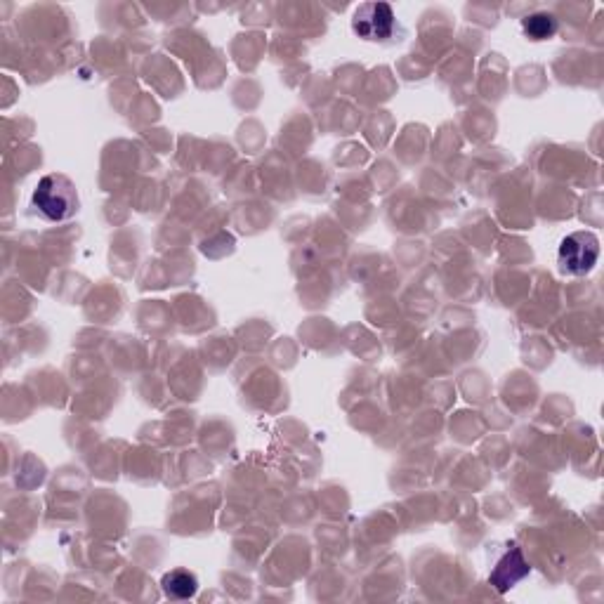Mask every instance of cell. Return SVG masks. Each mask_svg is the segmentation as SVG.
Masks as SVG:
<instances>
[{
    "label": "cell",
    "instance_id": "cell-1",
    "mask_svg": "<svg viewBox=\"0 0 604 604\" xmlns=\"http://www.w3.org/2000/svg\"><path fill=\"white\" fill-rule=\"evenodd\" d=\"M31 203H34L36 213H41L50 222L71 220L81 206L74 182L64 175H45L36 185Z\"/></svg>",
    "mask_w": 604,
    "mask_h": 604
},
{
    "label": "cell",
    "instance_id": "cell-2",
    "mask_svg": "<svg viewBox=\"0 0 604 604\" xmlns=\"http://www.w3.org/2000/svg\"><path fill=\"white\" fill-rule=\"evenodd\" d=\"M397 26V17L392 5L387 3H364L354 10L352 31L359 38L371 43H383L392 38Z\"/></svg>",
    "mask_w": 604,
    "mask_h": 604
},
{
    "label": "cell",
    "instance_id": "cell-3",
    "mask_svg": "<svg viewBox=\"0 0 604 604\" xmlns=\"http://www.w3.org/2000/svg\"><path fill=\"white\" fill-rule=\"evenodd\" d=\"M560 267L562 272L583 277L595 267L600 258V239L593 232H574L560 244Z\"/></svg>",
    "mask_w": 604,
    "mask_h": 604
},
{
    "label": "cell",
    "instance_id": "cell-4",
    "mask_svg": "<svg viewBox=\"0 0 604 604\" xmlns=\"http://www.w3.org/2000/svg\"><path fill=\"white\" fill-rule=\"evenodd\" d=\"M527 574H529V564H527V560H524L522 550L512 548L510 553L496 564L494 574H491V583H494L498 593H505V590H510L517 581H522Z\"/></svg>",
    "mask_w": 604,
    "mask_h": 604
},
{
    "label": "cell",
    "instance_id": "cell-5",
    "mask_svg": "<svg viewBox=\"0 0 604 604\" xmlns=\"http://www.w3.org/2000/svg\"><path fill=\"white\" fill-rule=\"evenodd\" d=\"M161 588L170 600H192L199 593V579L187 569H173L161 579Z\"/></svg>",
    "mask_w": 604,
    "mask_h": 604
},
{
    "label": "cell",
    "instance_id": "cell-6",
    "mask_svg": "<svg viewBox=\"0 0 604 604\" xmlns=\"http://www.w3.org/2000/svg\"><path fill=\"white\" fill-rule=\"evenodd\" d=\"M522 29L531 41H548L557 34V19L548 12H536L522 19Z\"/></svg>",
    "mask_w": 604,
    "mask_h": 604
}]
</instances>
